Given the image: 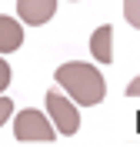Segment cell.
Wrapping results in <instances>:
<instances>
[{"instance_id": "obj_6", "label": "cell", "mask_w": 140, "mask_h": 147, "mask_svg": "<svg viewBox=\"0 0 140 147\" xmlns=\"http://www.w3.org/2000/svg\"><path fill=\"white\" fill-rule=\"evenodd\" d=\"M23 44V27H20L13 17H3L0 13V54H10Z\"/></svg>"}, {"instance_id": "obj_7", "label": "cell", "mask_w": 140, "mask_h": 147, "mask_svg": "<svg viewBox=\"0 0 140 147\" xmlns=\"http://www.w3.org/2000/svg\"><path fill=\"white\" fill-rule=\"evenodd\" d=\"M123 13H127V20L140 30V0H123Z\"/></svg>"}, {"instance_id": "obj_1", "label": "cell", "mask_w": 140, "mask_h": 147, "mask_svg": "<svg viewBox=\"0 0 140 147\" xmlns=\"http://www.w3.org/2000/svg\"><path fill=\"white\" fill-rule=\"evenodd\" d=\"M57 84H60V90H64L74 104H80V107L100 104L103 94H107V80L100 77V70L93 64H80V60L57 67Z\"/></svg>"}, {"instance_id": "obj_3", "label": "cell", "mask_w": 140, "mask_h": 147, "mask_svg": "<svg viewBox=\"0 0 140 147\" xmlns=\"http://www.w3.org/2000/svg\"><path fill=\"white\" fill-rule=\"evenodd\" d=\"M13 137L17 140H54L57 137V127H54V120L44 117V110H20L17 120H13Z\"/></svg>"}, {"instance_id": "obj_2", "label": "cell", "mask_w": 140, "mask_h": 147, "mask_svg": "<svg viewBox=\"0 0 140 147\" xmlns=\"http://www.w3.org/2000/svg\"><path fill=\"white\" fill-rule=\"evenodd\" d=\"M47 110H50V120H54L57 134H64V137H74L77 130H80V110L70 97H64L60 87L54 90H47Z\"/></svg>"}, {"instance_id": "obj_4", "label": "cell", "mask_w": 140, "mask_h": 147, "mask_svg": "<svg viewBox=\"0 0 140 147\" xmlns=\"http://www.w3.org/2000/svg\"><path fill=\"white\" fill-rule=\"evenodd\" d=\"M57 10V0H17V13L23 24H30V27H40V24H47V20L54 17Z\"/></svg>"}, {"instance_id": "obj_10", "label": "cell", "mask_w": 140, "mask_h": 147, "mask_svg": "<svg viewBox=\"0 0 140 147\" xmlns=\"http://www.w3.org/2000/svg\"><path fill=\"white\" fill-rule=\"evenodd\" d=\"M127 97H140V77H133V80L127 84Z\"/></svg>"}, {"instance_id": "obj_8", "label": "cell", "mask_w": 140, "mask_h": 147, "mask_svg": "<svg viewBox=\"0 0 140 147\" xmlns=\"http://www.w3.org/2000/svg\"><path fill=\"white\" fill-rule=\"evenodd\" d=\"M7 84H10V67H7V60L0 57V94L7 90Z\"/></svg>"}, {"instance_id": "obj_9", "label": "cell", "mask_w": 140, "mask_h": 147, "mask_svg": "<svg viewBox=\"0 0 140 147\" xmlns=\"http://www.w3.org/2000/svg\"><path fill=\"white\" fill-rule=\"evenodd\" d=\"M10 110H13V104H10L7 97H0V127H3V124L10 120Z\"/></svg>"}, {"instance_id": "obj_5", "label": "cell", "mask_w": 140, "mask_h": 147, "mask_svg": "<svg viewBox=\"0 0 140 147\" xmlns=\"http://www.w3.org/2000/svg\"><path fill=\"white\" fill-rule=\"evenodd\" d=\"M90 54L97 57V64H110V60H113V27H110V24H103V27L93 30Z\"/></svg>"}]
</instances>
